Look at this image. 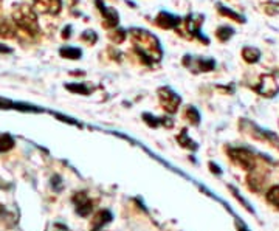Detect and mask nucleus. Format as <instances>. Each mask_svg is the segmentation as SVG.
Returning <instances> with one entry per match:
<instances>
[{
    "label": "nucleus",
    "mask_w": 279,
    "mask_h": 231,
    "mask_svg": "<svg viewBox=\"0 0 279 231\" xmlns=\"http://www.w3.org/2000/svg\"><path fill=\"white\" fill-rule=\"evenodd\" d=\"M160 98H162V104L165 105V109L167 112L172 113V112L177 110V105H178V103H180V100H178L177 95H174L172 92H169V90H162Z\"/></svg>",
    "instance_id": "2"
},
{
    "label": "nucleus",
    "mask_w": 279,
    "mask_h": 231,
    "mask_svg": "<svg viewBox=\"0 0 279 231\" xmlns=\"http://www.w3.org/2000/svg\"><path fill=\"white\" fill-rule=\"evenodd\" d=\"M14 146L13 138L8 133H0V152H6Z\"/></svg>",
    "instance_id": "4"
},
{
    "label": "nucleus",
    "mask_w": 279,
    "mask_h": 231,
    "mask_svg": "<svg viewBox=\"0 0 279 231\" xmlns=\"http://www.w3.org/2000/svg\"><path fill=\"white\" fill-rule=\"evenodd\" d=\"M73 202L76 204V211H78V214L79 216H88L90 214V211H92V200L88 199L84 192H78V194L73 197Z\"/></svg>",
    "instance_id": "1"
},
{
    "label": "nucleus",
    "mask_w": 279,
    "mask_h": 231,
    "mask_svg": "<svg viewBox=\"0 0 279 231\" xmlns=\"http://www.w3.org/2000/svg\"><path fill=\"white\" fill-rule=\"evenodd\" d=\"M111 219H112V214L109 213V211H99V213L92 220V227H93L92 231H99V228H101L103 225H106L107 222H111Z\"/></svg>",
    "instance_id": "3"
}]
</instances>
